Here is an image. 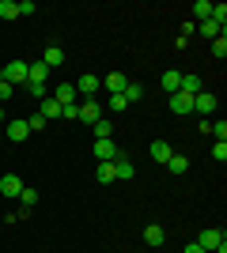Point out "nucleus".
Returning <instances> with one entry per match:
<instances>
[{
	"mask_svg": "<svg viewBox=\"0 0 227 253\" xmlns=\"http://www.w3.org/2000/svg\"><path fill=\"white\" fill-rule=\"evenodd\" d=\"M38 114H42L45 121H49V117H61V102H57L53 95H49V98H42V102H38Z\"/></svg>",
	"mask_w": 227,
	"mask_h": 253,
	"instance_id": "obj_16",
	"label": "nucleus"
},
{
	"mask_svg": "<svg viewBox=\"0 0 227 253\" xmlns=\"http://www.w3.org/2000/svg\"><path fill=\"white\" fill-rule=\"evenodd\" d=\"M0 193H4V197H19V193H23V181L15 178V174H4V178H0Z\"/></svg>",
	"mask_w": 227,
	"mask_h": 253,
	"instance_id": "obj_13",
	"label": "nucleus"
},
{
	"mask_svg": "<svg viewBox=\"0 0 227 253\" xmlns=\"http://www.w3.org/2000/svg\"><path fill=\"white\" fill-rule=\"evenodd\" d=\"M118 155H121V148L114 144V140H95V159L98 163H114Z\"/></svg>",
	"mask_w": 227,
	"mask_h": 253,
	"instance_id": "obj_4",
	"label": "nucleus"
},
{
	"mask_svg": "<svg viewBox=\"0 0 227 253\" xmlns=\"http://www.w3.org/2000/svg\"><path fill=\"white\" fill-rule=\"evenodd\" d=\"M34 11H38L34 0H19V15H34Z\"/></svg>",
	"mask_w": 227,
	"mask_h": 253,
	"instance_id": "obj_34",
	"label": "nucleus"
},
{
	"mask_svg": "<svg viewBox=\"0 0 227 253\" xmlns=\"http://www.w3.org/2000/svg\"><path fill=\"white\" fill-rule=\"evenodd\" d=\"M178 84H182V72H163V91H167V95H174V91H178Z\"/></svg>",
	"mask_w": 227,
	"mask_h": 253,
	"instance_id": "obj_20",
	"label": "nucleus"
},
{
	"mask_svg": "<svg viewBox=\"0 0 227 253\" xmlns=\"http://www.w3.org/2000/svg\"><path fill=\"white\" fill-rule=\"evenodd\" d=\"M178 91H182V95H201V91H205V84H201V76L182 72V84H178Z\"/></svg>",
	"mask_w": 227,
	"mask_h": 253,
	"instance_id": "obj_7",
	"label": "nucleus"
},
{
	"mask_svg": "<svg viewBox=\"0 0 227 253\" xmlns=\"http://www.w3.org/2000/svg\"><path fill=\"white\" fill-rule=\"evenodd\" d=\"M171 155H174V148L167 140H155V144H151V159H155V163H167Z\"/></svg>",
	"mask_w": 227,
	"mask_h": 253,
	"instance_id": "obj_17",
	"label": "nucleus"
},
{
	"mask_svg": "<svg viewBox=\"0 0 227 253\" xmlns=\"http://www.w3.org/2000/svg\"><path fill=\"white\" fill-rule=\"evenodd\" d=\"M91 132H95V140H110V136H114V125H110L106 117H98L95 125H91Z\"/></svg>",
	"mask_w": 227,
	"mask_h": 253,
	"instance_id": "obj_18",
	"label": "nucleus"
},
{
	"mask_svg": "<svg viewBox=\"0 0 227 253\" xmlns=\"http://www.w3.org/2000/svg\"><path fill=\"white\" fill-rule=\"evenodd\" d=\"M212 57H216V61H224V57H227V38H224V34L212 38Z\"/></svg>",
	"mask_w": 227,
	"mask_h": 253,
	"instance_id": "obj_26",
	"label": "nucleus"
},
{
	"mask_svg": "<svg viewBox=\"0 0 227 253\" xmlns=\"http://www.w3.org/2000/svg\"><path fill=\"white\" fill-rule=\"evenodd\" d=\"M171 110H174L178 117H185L189 110H193V95H182V91H174V95H171Z\"/></svg>",
	"mask_w": 227,
	"mask_h": 253,
	"instance_id": "obj_9",
	"label": "nucleus"
},
{
	"mask_svg": "<svg viewBox=\"0 0 227 253\" xmlns=\"http://www.w3.org/2000/svg\"><path fill=\"white\" fill-rule=\"evenodd\" d=\"M144 242L148 246H163L167 242V231H163L159 223H151V227H144Z\"/></svg>",
	"mask_w": 227,
	"mask_h": 253,
	"instance_id": "obj_15",
	"label": "nucleus"
},
{
	"mask_svg": "<svg viewBox=\"0 0 227 253\" xmlns=\"http://www.w3.org/2000/svg\"><path fill=\"white\" fill-rule=\"evenodd\" d=\"M98 117H102V102H98V98H87V102H80V121L95 125Z\"/></svg>",
	"mask_w": 227,
	"mask_h": 253,
	"instance_id": "obj_5",
	"label": "nucleus"
},
{
	"mask_svg": "<svg viewBox=\"0 0 227 253\" xmlns=\"http://www.w3.org/2000/svg\"><path fill=\"white\" fill-rule=\"evenodd\" d=\"M167 170H171V174H185V170H189V159H185V155H178V151H174V155L167 159Z\"/></svg>",
	"mask_w": 227,
	"mask_h": 253,
	"instance_id": "obj_19",
	"label": "nucleus"
},
{
	"mask_svg": "<svg viewBox=\"0 0 227 253\" xmlns=\"http://www.w3.org/2000/svg\"><path fill=\"white\" fill-rule=\"evenodd\" d=\"M0 19H19V4L15 0H0Z\"/></svg>",
	"mask_w": 227,
	"mask_h": 253,
	"instance_id": "obj_23",
	"label": "nucleus"
},
{
	"mask_svg": "<svg viewBox=\"0 0 227 253\" xmlns=\"http://www.w3.org/2000/svg\"><path fill=\"white\" fill-rule=\"evenodd\" d=\"M208 19H212L220 31H224V23H227V4H212V15H208Z\"/></svg>",
	"mask_w": 227,
	"mask_h": 253,
	"instance_id": "obj_24",
	"label": "nucleus"
},
{
	"mask_svg": "<svg viewBox=\"0 0 227 253\" xmlns=\"http://www.w3.org/2000/svg\"><path fill=\"white\" fill-rule=\"evenodd\" d=\"M189 11H193V19H197V23H205L208 15H212V0H197Z\"/></svg>",
	"mask_w": 227,
	"mask_h": 253,
	"instance_id": "obj_21",
	"label": "nucleus"
},
{
	"mask_svg": "<svg viewBox=\"0 0 227 253\" xmlns=\"http://www.w3.org/2000/svg\"><path fill=\"white\" fill-rule=\"evenodd\" d=\"M133 174H136V167H133V163H129V155H125V151H121V155L114 159V178H121V181H129Z\"/></svg>",
	"mask_w": 227,
	"mask_h": 253,
	"instance_id": "obj_8",
	"label": "nucleus"
},
{
	"mask_svg": "<svg viewBox=\"0 0 227 253\" xmlns=\"http://www.w3.org/2000/svg\"><path fill=\"white\" fill-rule=\"evenodd\" d=\"M61 117H68V121H76V117H80V102H76V106H65V110H61Z\"/></svg>",
	"mask_w": 227,
	"mask_h": 253,
	"instance_id": "obj_35",
	"label": "nucleus"
},
{
	"mask_svg": "<svg viewBox=\"0 0 227 253\" xmlns=\"http://www.w3.org/2000/svg\"><path fill=\"white\" fill-rule=\"evenodd\" d=\"M212 159H216V163H227V140H216V144H212Z\"/></svg>",
	"mask_w": 227,
	"mask_h": 253,
	"instance_id": "obj_29",
	"label": "nucleus"
},
{
	"mask_svg": "<svg viewBox=\"0 0 227 253\" xmlns=\"http://www.w3.org/2000/svg\"><path fill=\"white\" fill-rule=\"evenodd\" d=\"M98 181H102V185L118 181V178H114V163H98Z\"/></svg>",
	"mask_w": 227,
	"mask_h": 253,
	"instance_id": "obj_25",
	"label": "nucleus"
},
{
	"mask_svg": "<svg viewBox=\"0 0 227 253\" xmlns=\"http://www.w3.org/2000/svg\"><path fill=\"white\" fill-rule=\"evenodd\" d=\"M110 110H129V98H125V95H110Z\"/></svg>",
	"mask_w": 227,
	"mask_h": 253,
	"instance_id": "obj_32",
	"label": "nucleus"
},
{
	"mask_svg": "<svg viewBox=\"0 0 227 253\" xmlns=\"http://www.w3.org/2000/svg\"><path fill=\"white\" fill-rule=\"evenodd\" d=\"M0 80L4 84H27V61H8V68H0Z\"/></svg>",
	"mask_w": 227,
	"mask_h": 253,
	"instance_id": "obj_1",
	"label": "nucleus"
},
{
	"mask_svg": "<svg viewBox=\"0 0 227 253\" xmlns=\"http://www.w3.org/2000/svg\"><path fill=\"white\" fill-rule=\"evenodd\" d=\"M125 87H129V76L125 72H110L106 76V91L110 95H125Z\"/></svg>",
	"mask_w": 227,
	"mask_h": 253,
	"instance_id": "obj_11",
	"label": "nucleus"
},
{
	"mask_svg": "<svg viewBox=\"0 0 227 253\" xmlns=\"http://www.w3.org/2000/svg\"><path fill=\"white\" fill-rule=\"evenodd\" d=\"M197 27H201V34H205V38H220V34H224V31H220V27H216V23H212V19L197 23Z\"/></svg>",
	"mask_w": 227,
	"mask_h": 253,
	"instance_id": "obj_27",
	"label": "nucleus"
},
{
	"mask_svg": "<svg viewBox=\"0 0 227 253\" xmlns=\"http://www.w3.org/2000/svg\"><path fill=\"white\" fill-rule=\"evenodd\" d=\"M11 95H15V87H11V84H4V80H0V106H4V102H11Z\"/></svg>",
	"mask_w": 227,
	"mask_h": 253,
	"instance_id": "obj_33",
	"label": "nucleus"
},
{
	"mask_svg": "<svg viewBox=\"0 0 227 253\" xmlns=\"http://www.w3.org/2000/svg\"><path fill=\"white\" fill-rule=\"evenodd\" d=\"M72 87H76V95H87V98H91V95L98 91V76H95V72H84Z\"/></svg>",
	"mask_w": 227,
	"mask_h": 253,
	"instance_id": "obj_6",
	"label": "nucleus"
},
{
	"mask_svg": "<svg viewBox=\"0 0 227 253\" xmlns=\"http://www.w3.org/2000/svg\"><path fill=\"white\" fill-rule=\"evenodd\" d=\"M182 253H205V250H201V246H197V242H189V246H185Z\"/></svg>",
	"mask_w": 227,
	"mask_h": 253,
	"instance_id": "obj_36",
	"label": "nucleus"
},
{
	"mask_svg": "<svg viewBox=\"0 0 227 253\" xmlns=\"http://www.w3.org/2000/svg\"><path fill=\"white\" fill-rule=\"evenodd\" d=\"M212 253H227V246H220V250H212Z\"/></svg>",
	"mask_w": 227,
	"mask_h": 253,
	"instance_id": "obj_37",
	"label": "nucleus"
},
{
	"mask_svg": "<svg viewBox=\"0 0 227 253\" xmlns=\"http://www.w3.org/2000/svg\"><path fill=\"white\" fill-rule=\"evenodd\" d=\"M23 121H27V128H31V132H42V128H45V117H42V114H31V117H23Z\"/></svg>",
	"mask_w": 227,
	"mask_h": 253,
	"instance_id": "obj_28",
	"label": "nucleus"
},
{
	"mask_svg": "<svg viewBox=\"0 0 227 253\" xmlns=\"http://www.w3.org/2000/svg\"><path fill=\"white\" fill-rule=\"evenodd\" d=\"M193 110H197L201 117H212V114L220 110V98L212 95V91H201V95H193Z\"/></svg>",
	"mask_w": 227,
	"mask_h": 253,
	"instance_id": "obj_2",
	"label": "nucleus"
},
{
	"mask_svg": "<svg viewBox=\"0 0 227 253\" xmlns=\"http://www.w3.org/2000/svg\"><path fill=\"white\" fill-rule=\"evenodd\" d=\"M53 98L61 102V110H65V106H76V87H72V84H61V87L53 91Z\"/></svg>",
	"mask_w": 227,
	"mask_h": 253,
	"instance_id": "obj_14",
	"label": "nucleus"
},
{
	"mask_svg": "<svg viewBox=\"0 0 227 253\" xmlns=\"http://www.w3.org/2000/svg\"><path fill=\"white\" fill-rule=\"evenodd\" d=\"M42 64H45V68H61V64H65V49H61V45H45Z\"/></svg>",
	"mask_w": 227,
	"mask_h": 253,
	"instance_id": "obj_10",
	"label": "nucleus"
},
{
	"mask_svg": "<svg viewBox=\"0 0 227 253\" xmlns=\"http://www.w3.org/2000/svg\"><path fill=\"white\" fill-rule=\"evenodd\" d=\"M19 204H23L27 211H31L34 204H38V189H31V185H23V193H19Z\"/></svg>",
	"mask_w": 227,
	"mask_h": 253,
	"instance_id": "obj_22",
	"label": "nucleus"
},
{
	"mask_svg": "<svg viewBox=\"0 0 227 253\" xmlns=\"http://www.w3.org/2000/svg\"><path fill=\"white\" fill-rule=\"evenodd\" d=\"M208 132H212V136H216V140H227V121H224V117H220L216 125H208Z\"/></svg>",
	"mask_w": 227,
	"mask_h": 253,
	"instance_id": "obj_31",
	"label": "nucleus"
},
{
	"mask_svg": "<svg viewBox=\"0 0 227 253\" xmlns=\"http://www.w3.org/2000/svg\"><path fill=\"white\" fill-rule=\"evenodd\" d=\"M197 246H201L205 253H212V250H220V246H227V238H224V231H216V227H208V231H201Z\"/></svg>",
	"mask_w": 227,
	"mask_h": 253,
	"instance_id": "obj_3",
	"label": "nucleus"
},
{
	"mask_svg": "<svg viewBox=\"0 0 227 253\" xmlns=\"http://www.w3.org/2000/svg\"><path fill=\"white\" fill-rule=\"evenodd\" d=\"M0 125H4V106H0Z\"/></svg>",
	"mask_w": 227,
	"mask_h": 253,
	"instance_id": "obj_38",
	"label": "nucleus"
},
{
	"mask_svg": "<svg viewBox=\"0 0 227 253\" xmlns=\"http://www.w3.org/2000/svg\"><path fill=\"white\" fill-rule=\"evenodd\" d=\"M4 132H8V140H15V144L31 136V128H27V121H23V117H15V121H8V128H4Z\"/></svg>",
	"mask_w": 227,
	"mask_h": 253,
	"instance_id": "obj_12",
	"label": "nucleus"
},
{
	"mask_svg": "<svg viewBox=\"0 0 227 253\" xmlns=\"http://www.w3.org/2000/svg\"><path fill=\"white\" fill-rule=\"evenodd\" d=\"M125 98H129V102H140V98H144V87L140 84H129V87H125Z\"/></svg>",
	"mask_w": 227,
	"mask_h": 253,
	"instance_id": "obj_30",
	"label": "nucleus"
}]
</instances>
